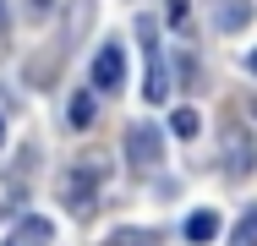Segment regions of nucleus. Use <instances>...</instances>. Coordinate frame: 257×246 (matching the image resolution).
Listing matches in <instances>:
<instances>
[{
	"label": "nucleus",
	"instance_id": "nucleus-1",
	"mask_svg": "<svg viewBox=\"0 0 257 246\" xmlns=\"http://www.w3.org/2000/svg\"><path fill=\"white\" fill-rule=\"evenodd\" d=\"M137 39H143V55H148L143 98H148V104H164V98H170V66H164V55H159V33H154V22H137Z\"/></svg>",
	"mask_w": 257,
	"mask_h": 246
},
{
	"label": "nucleus",
	"instance_id": "nucleus-2",
	"mask_svg": "<svg viewBox=\"0 0 257 246\" xmlns=\"http://www.w3.org/2000/svg\"><path fill=\"white\" fill-rule=\"evenodd\" d=\"M219 148H224V175H235V181H241V175H252V170H257V143H252V132H246V126H235V120H230V126L219 132Z\"/></svg>",
	"mask_w": 257,
	"mask_h": 246
},
{
	"label": "nucleus",
	"instance_id": "nucleus-3",
	"mask_svg": "<svg viewBox=\"0 0 257 246\" xmlns=\"http://www.w3.org/2000/svg\"><path fill=\"white\" fill-rule=\"evenodd\" d=\"M120 82H126V55H120V44H104L93 55V88L99 93H120Z\"/></svg>",
	"mask_w": 257,
	"mask_h": 246
},
{
	"label": "nucleus",
	"instance_id": "nucleus-4",
	"mask_svg": "<svg viewBox=\"0 0 257 246\" xmlns=\"http://www.w3.org/2000/svg\"><path fill=\"white\" fill-rule=\"evenodd\" d=\"M159 148H164V137H159L154 126H132V132H126V153H132L137 170H159V159H164Z\"/></svg>",
	"mask_w": 257,
	"mask_h": 246
},
{
	"label": "nucleus",
	"instance_id": "nucleus-5",
	"mask_svg": "<svg viewBox=\"0 0 257 246\" xmlns=\"http://www.w3.org/2000/svg\"><path fill=\"white\" fill-rule=\"evenodd\" d=\"M50 241H55V224L44 219V213H28V219L11 224V235H6L0 246H50Z\"/></svg>",
	"mask_w": 257,
	"mask_h": 246
},
{
	"label": "nucleus",
	"instance_id": "nucleus-6",
	"mask_svg": "<svg viewBox=\"0 0 257 246\" xmlns=\"http://www.w3.org/2000/svg\"><path fill=\"white\" fill-rule=\"evenodd\" d=\"M93 186H99L93 170H71V175H66V208H71V213H88V208H93Z\"/></svg>",
	"mask_w": 257,
	"mask_h": 246
},
{
	"label": "nucleus",
	"instance_id": "nucleus-7",
	"mask_svg": "<svg viewBox=\"0 0 257 246\" xmlns=\"http://www.w3.org/2000/svg\"><path fill=\"white\" fill-rule=\"evenodd\" d=\"M66 120H71L77 132H82V126H93V120H99V98L88 93V88H77V93H71V109H66Z\"/></svg>",
	"mask_w": 257,
	"mask_h": 246
},
{
	"label": "nucleus",
	"instance_id": "nucleus-8",
	"mask_svg": "<svg viewBox=\"0 0 257 246\" xmlns=\"http://www.w3.org/2000/svg\"><path fill=\"white\" fill-rule=\"evenodd\" d=\"M213 22H219L224 33L246 28V22H252V17H246V0H213Z\"/></svg>",
	"mask_w": 257,
	"mask_h": 246
},
{
	"label": "nucleus",
	"instance_id": "nucleus-9",
	"mask_svg": "<svg viewBox=\"0 0 257 246\" xmlns=\"http://www.w3.org/2000/svg\"><path fill=\"white\" fill-rule=\"evenodd\" d=\"M213 235H219V213L197 208V213L186 219V241H192V246H203V241H213Z\"/></svg>",
	"mask_w": 257,
	"mask_h": 246
},
{
	"label": "nucleus",
	"instance_id": "nucleus-10",
	"mask_svg": "<svg viewBox=\"0 0 257 246\" xmlns=\"http://www.w3.org/2000/svg\"><path fill=\"white\" fill-rule=\"evenodd\" d=\"M230 246H257V208L241 213V224L230 230Z\"/></svg>",
	"mask_w": 257,
	"mask_h": 246
},
{
	"label": "nucleus",
	"instance_id": "nucleus-11",
	"mask_svg": "<svg viewBox=\"0 0 257 246\" xmlns=\"http://www.w3.org/2000/svg\"><path fill=\"white\" fill-rule=\"evenodd\" d=\"M170 126H175V137H197V126H203V120H197V109H175V115H170Z\"/></svg>",
	"mask_w": 257,
	"mask_h": 246
},
{
	"label": "nucleus",
	"instance_id": "nucleus-12",
	"mask_svg": "<svg viewBox=\"0 0 257 246\" xmlns=\"http://www.w3.org/2000/svg\"><path fill=\"white\" fill-rule=\"evenodd\" d=\"M170 22H175V28H186V0H170Z\"/></svg>",
	"mask_w": 257,
	"mask_h": 246
},
{
	"label": "nucleus",
	"instance_id": "nucleus-13",
	"mask_svg": "<svg viewBox=\"0 0 257 246\" xmlns=\"http://www.w3.org/2000/svg\"><path fill=\"white\" fill-rule=\"evenodd\" d=\"M246 71H252V77H257V49H252V55H246Z\"/></svg>",
	"mask_w": 257,
	"mask_h": 246
},
{
	"label": "nucleus",
	"instance_id": "nucleus-14",
	"mask_svg": "<svg viewBox=\"0 0 257 246\" xmlns=\"http://www.w3.org/2000/svg\"><path fill=\"white\" fill-rule=\"evenodd\" d=\"M0 28H6V6H0Z\"/></svg>",
	"mask_w": 257,
	"mask_h": 246
},
{
	"label": "nucleus",
	"instance_id": "nucleus-15",
	"mask_svg": "<svg viewBox=\"0 0 257 246\" xmlns=\"http://www.w3.org/2000/svg\"><path fill=\"white\" fill-rule=\"evenodd\" d=\"M0 143H6V120H0Z\"/></svg>",
	"mask_w": 257,
	"mask_h": 246
},
{
	"label": "nucleus",
	"instance_id": "nucleus-16",
	"mask_svg": "<svg viewBox=\"0 0 257 246\" xmlns=\"http://www.w3.org/2000/svg\"><path fill=\"white\" fill-rule=\"evenodd\" d=\"M33 6H39V11H44V6H50V0H33Z\"/></svg>",
	"mask_w": 257,
	"mask_h": 246
}]
</instances>
